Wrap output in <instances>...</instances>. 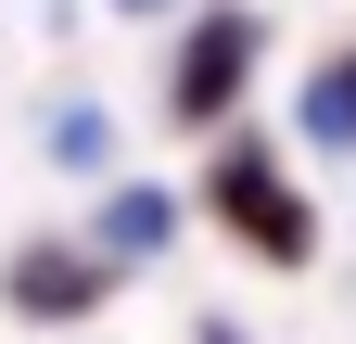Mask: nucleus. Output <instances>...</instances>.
Instances as JSON below:
<instances>
[{
	"mask_svg": "<svg viewBox=\"0 0 356 344\" xmlns=\"http://www.w3.org/2000/svg\"><path fill=\"white\" fill-rule=\"evenodd\" d=\"M204 344H242V331H229V319H204Z\"/></svg>",
	"mask_w": 356,
	"mask_h": 344,
	"instance_id": "nucleus-7",
	"label": "nucleus"
},
{
	"mask_svg": "<svg viewBox=\"0 0 356 344\" xmlns=\"http://www.w3.org/2000/svg\"><path fill=\"white\" fill-rule=\"evenodd\" d=\"M204 217L229 230L254 268H305V255H318V204H305V191H293V166L267 153V141H242V127L204 153Z\"/></svg>",
	"mask_w": 356,
	"mask_h": 344,
	"instance_id": "nucleus-1",
	"label": "nucleus"
},
{
	"mask_svg": "<svg viewBox=\"0 0 356 344\" xmlns=\"http://www.w3.org/2000/svg\"><path fill=\"white\" fill-rule=\"evenodd\" d=\"M293 127H305L318 153H356V38H343V52H331L318 77H305V102H293Z\"/></svg>",
	"mask_w": 356,
	"mask_h": 344,
	"instance_id": "nucleus-5",
	"label": "nucleus"
},
{
	"mask_svg": "<svg viewBox=\"0 0 356 344\" xmlns=\"http://www.w3.org/2000/svg\"><path fill=\"white\" fill-rule=\"evenodd\" d=\"M115 281H127V268H115L102 242H26L13 268H0V293H13V319H89V306H102Z\"/></svg>",
	"mask_w": 356,
	"mask_h": 344,
	"instance_id": "nucleus-3",
	"label": "nucleus"
},
{
	"mask_svg": "<svg viewBox=\"0 0 356 344\" xmlns=\"http://www.w3.org/2000/svg\"><path fill=\"white\" fill-rule=\"evenodd\" d=\"M115 13H165V0H115Z\"/></svg>",
	"mask_w": 356,
	"mask_h": 344,
	"instance_id": "nucleus-8",
	"label": "nucleus"
},
{
	"mask_svg": "<svg viewBox=\"0 0 356 344\" xmlns=\"http://www.w3.org/2000/svg\"><path fill=\"white\" fill-rule=\"evenodd\" d=\"M51 166H76V179H102V166H115V127L89 115V102H64V115H51Z\"/></svg>",
	"mask_w": 356,
	"mask_h": 344,
	"instance_id": "nucleus-6",
	"label": "nucleus"
},
{
	"mask_svg": "<svg viewBox=\"0 0 356 344\" xmlns=\"http://www.w3.org/2000/svg\"><path fill=\"white\" fill-rule=\"evenodd\" d=\"M89 242H102L115 268L165 255V242H178V191H153V179H115V191H102V217H89Z\"/></svg>",
	"mask_w": 356,
	"mask_h": 344,
	"instance_id": "nucleus-4",
	"label": "nucleus"
},
{
	"mask_svg": "<svg viewBox=\"0 0 356 344\" xmlns=\"http://www.w3.org/2000/svg\"><path fill=\"white\" fill-rule=\"evenodd\" d=\"M254 13H242V0H229V13H204L191 38H178V77H165V115L178 127H229L242 115V90H254Z\"/></svg>",
	"mask_w": 356,
	"mask_h": 344,
	"instance_id": "nucleus-2",
	"label": "nucleus"
}]
</instances>
